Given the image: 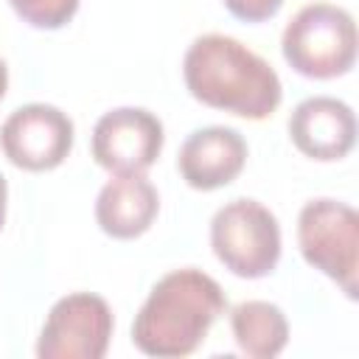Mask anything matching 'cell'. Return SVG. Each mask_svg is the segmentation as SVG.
Listing matches in <instances>:
<instances>
[{
    "mask_svg": "<svg viewBox=\"0 0 359 359\" xmlns=\"http://www.w3.org/2000/svg\"><path fill=\"white\" fill-rule=\"evenodd\" d=\"M182 76L196 101L250 121L269 118L283 98L275 67L224 34L196 36L185 50Z\"/></svg>",
    "mask_w": 359,
    "mask_h": 359,
    "instance_id": "1",
    "label": "cell"
},
{
    "mask_svg": "<svg viewBox=\"0 0 359 359\" xmlns=\"http://www.w3.org/2000/svg\"><path fill=\"white\" fill-rule=\"evenodd\" d=\"M222 286L202 269L185 266L163 275L132 323V342L140 353L180 359L194 353L224 311Z\"/></svg>",
    "mask_w": 359,
    "mask_h": 359,
    "instance_id": "2",
    "label": "cell"
},
{
    "mask_svg": "<svg viewBox=\"0 0 359 359\" xmlns=\"http://www.w3.org/2000/svg\"><path fill=\"white\" fill-rule=\"evenodd\" d=\"M280 50L306 79L345 76L356 59V22L342 6L309 3L283 28Z\"/></svg>",
    "mask_w": 359,
    "mask_h": 359,
    "instance_id": "3",
    "label": "cell"
},
{
    "mask_svg": "<svg viewBox=\"0 0 359 359\" xmlns=\"http://www.w3.org/2000/svg\"><path fill=\"white\" fill-rule=\"evenodd\" d=\"M213 255L238 278H264L280 258V224L255 199H233L210 219Z\"/></svg>",
    "mask_w": 359,
    "mask_h": 359,
    "instance_id": "4",
    "label": "cell"
},
{
    "mask_svg": "<svg viewBox=\"0 0 359 359\" xmlns=\"http://www.w3.org/2000/svg\"><path fill=\"white\" fill-rule=\"evenodd\" d=\"M297 247L309 266L320 269L356 297L359 275V216L337 199H311L297 216Z\"/></svg>",
    "mask_w": 359,
    "mask_h": 359,
    "instance_id": "5",
    "label": "cell"
},
{
    "mask_svg": "<svg viewBox=\"0 0 359 359\" xmlns=\"http://www.w3.org/2000/svg\"><path fill=\"white\" fill-rule=\"evenodd\" d=\"M115 320L104 297L73 292L53 303L39 331V359H101L109 348Z\"/></svg>",
    "mask_w": 359,
    "mask_h": 359,
    "instance_id": "6",
    "label": "cell"
},
{
    "mask_svg": "<svg viewBox=\"0 0 359 359\" xmlns=\"http://www.w3.org/2000/svg\"><path fill=\"white\" fill-rule=\"evenodd\" d=\"M0 149L17 168L50 171L73 149V121L53 104L17 107L0 126Z\"/></svg>",
    "mask_w": 359,
    "mask_h": 359,
    "instance_id": "7",
    "label": "cell"
},
{
    "mask_svg": "<svg viewBox=\"0 0 359 359\" xmlns=\"http://www.w3.org/2000/svg\"><path fill=\"white\" fill-rule=\"evenodd\" d=\"M163 143L160 118L143 107L109 109L93 129V157L109 174H143L160 157Z\"/></svg>",
    "mask_w": 359,
    "mask_h": 359,
    "instance_id": "8",
    "label": "cell"
},
{
    "mask_svg": "<svg viewBox=\"0 0 359 359\" xmlns=\"http://www.w3.org/2000/svg\"><path fill=\"white\" fill-rule=\"evenodd\" d=\"M289 137L311 160H342L356 143L353 109L331 95L306 98L289 115Z\"/></svg>",
    "mask_w": 359,
    "mask_h": 359,
    "instance_id": "9",
    "label": "cell"
},
{
    "mask_svg": "<svg viewBox=\"0 0 359 359\" xmlns=\"http://www.w3.org/2000/svg\"><path fill=\"white\" fill-rule=\"evenodd\" d=\"M247 163V143L230 126H205L185 137L180 146L177 168L196 191H216L230 185Z\"/></svg>",
    "mask_w": 359,
    "mask_h": 359,
    "instance_id": "10",
    "label": "cell"
},
{
    "mask_svg": "<svg viewBox=\"0 0 359 359\" xmlns=\"http://www.w3.org/2000/svg\"><path fill=\"white\" fill-rule=\"evenodd\" d=\"M160 196L143 174H115L95 199V222L112 238H137L157 219Z\"/></svg>",
    "mask_w": 359,
    "mask_h": 359,
    "instance_id": "11",
    "label": "cell"
},
{
    "mask_svg": "<svg viewBox=\"0 0 359 359\" xmlns=\"http://www.w3.org/2000/svg\"><path fill=\"white\" fill-rule=\"evenodd\" d=\"M233 339L252 359H272L289 342V323L280 306L269 300H244L230 311Z\"/></svg>",
    "mask_w": 359,
    "mask_h": 359,
    "instance_id": "12",
    "label": "cell"
},
{
    "mask_svg": "<svg viewBox=\"0 0 359 359\" xmlns=\"http://www.w3.org/2000/svg\"><path fill=\"white\" fill-rule=\"evenodd\" d=\"M11 8L34 28L56 31L73 20L81 0H8Z\"/></svg>",
    "mask_w": 359,
    "mask_h": 359,
    "instance_id": "13",
    "label": "cell"
},
{
    "mask_svg": "<svg viewBox=\"0 0 359 359\" xmlns=\"http://www.w3.org/2000/svg\"><path fill=\"white\" fill-rule=\"evenodd\" d=\"M227 6V11L244 22H264L269 17L278 14V8L283 6V0H222Z\"/></svg>",
    "mask_w": 359,
    "mask_h": 359,
    "instance_id": "14",
    "label": "cell"
},
{
    "mask_svg": "<svg viewBox=\"0 0 359 359\" xmlns=\"http://www.w3.org/2000/svg\"><path fill=\"white\" fill-rule=\"evenodd\" d=\"M6 199H8V185H6V177L0 174V230L6 222Z\"/></svg>",
    "mask_w": 359,
    "mask_h": 359,
    "instance_id": "15",
    "label": "cell"
},
{
    "mask_svg": "<svg viewBox=\"0 0 359 359\" xmlns=\"http://www.w3.org/2000/svg\"><path fill=\"white\" fill-rule=\"evenodd\" d=\"M6 90H8V67H6V62L0 59V98L6 95Z\"/></svg>",
    "mask_w": 359,
    "mask_h": 359,
    "instance_id": "16",
    "label": "cell"
}]
</instances>
